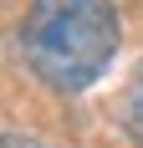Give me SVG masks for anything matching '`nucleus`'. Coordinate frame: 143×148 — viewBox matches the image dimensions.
I'll list each match as a JSON object with an SVG mask.
<instances>
[{"instance_id":"2","label":"nucleus","mask_w":143,"mask_h":148,"mask_svg":"<svg viewBox=\"0 0 143 148\" xmlns=\"http://www.w3.org/2000/svg\"><path fill=\"white\" fill-rule=\"evenodd\" d=\"M128 133L138 138V148H143V61H138V72H133V82H128Z\"/></svg>"},{"instance_id":"3","label":"nucleus","mask_w":143,"mask_h":148,"mask_svg":"<svg viewBox=\"0 0 143 148\" xmlns=\"http://www.w3.org/2000/svg\"><path fill=\"white\" fill-rule=\"evenodd\" d=\"M5 148H46V143H36V138H26V133H5Z\"/></svg>"},{"instance_id":"1","label":"nucleus","mask_w":143,"mask_h":148,"mask_svg":"<svg viewBox=\"0 0 143 148\" xmlns=\"http://www.w3.org/2000/svg\"><path fill=\"white\" fill-rule=\"evenodd\" d=\"M123 41L113 0H31L21 21V56L41 87L77 97L107 77Z\"/></svg>"}]
</instances>
